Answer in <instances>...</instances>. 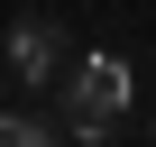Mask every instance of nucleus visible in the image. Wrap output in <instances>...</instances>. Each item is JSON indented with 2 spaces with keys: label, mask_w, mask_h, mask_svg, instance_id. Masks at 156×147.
<instances>
[{
  "label": "nucleus",
  "mask_w": 156,
  "mask_h": 147,
  "mask_svg": "<svg viewBox=\"0 0 156 147\" xmlns=\"http://www.w3.org/2000/svg\"><path fill=\"white\" fill-rule=\"evenodd\" d=\"M119 120H129V64L119 55H83L64 74V129L73 138H110Z\"/></svg>",
  "instance_id": "1"
},
{
  "label": "nucleus",
  "mask_w": 156,
  "mask_h": 147,
  "mask_svg": "<svg viewBox=\"0 0 156 147\" xmlns=\"http://www.w3.org/2000/svg\"><path fill=\"white\" fill-rule=\"evenodd\" d=\"M9 64L28 74V83H55V74H73V55H64V28H55V19H28V28H9Z\"/></svg>",
  "instance_id": "2"
},
{
  "label": "nucleus",
  "mask_w": 156,
  "mask_h": 147,
  "mask_svg": "<svg viewBox=\"0 0 156 147\" xmlns=\"http://www.w3.org/2000/svg\"><path fill=\"white\" fill-rule=\"evenodd\" d=\"M0 147H55L46 120H0Z\"/></svg>",
  "instance_id": "3"
}]
</instances>
